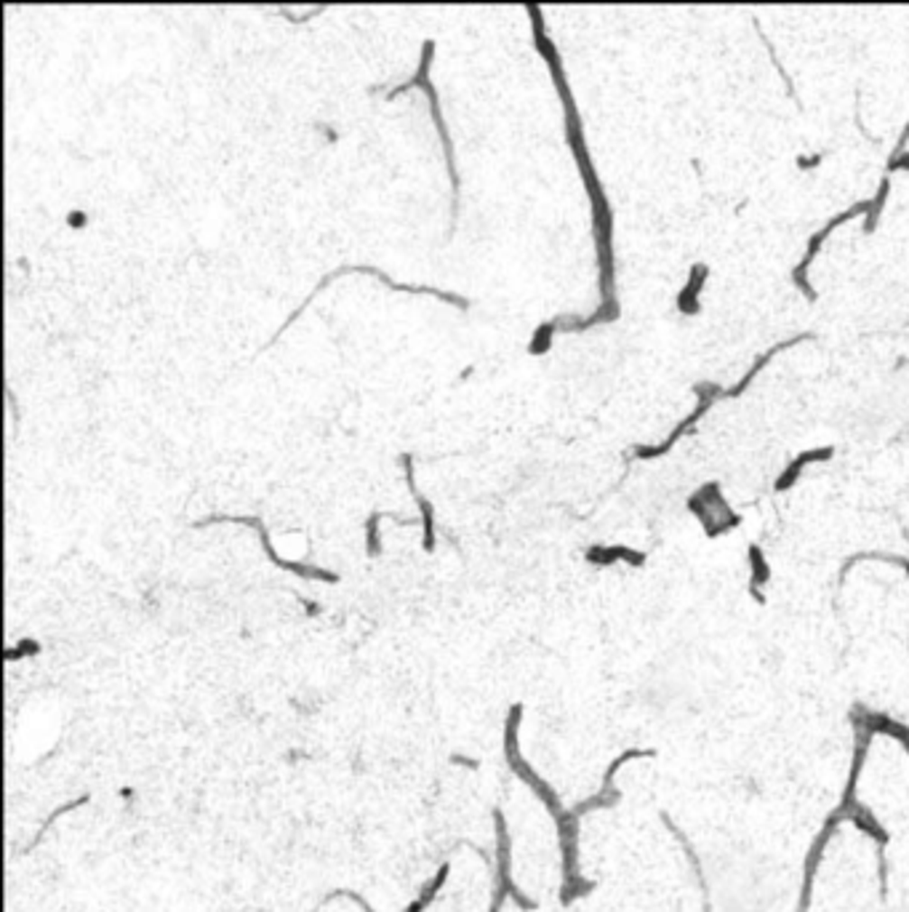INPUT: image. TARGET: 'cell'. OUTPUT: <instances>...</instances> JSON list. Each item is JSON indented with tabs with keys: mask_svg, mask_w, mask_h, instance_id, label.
<instances>
[{
	"mask_svg": "<svg viewBox=\"0 0 909 912\" xmlns=\"http://www.w3.org/2000/svg\"><path fill=\"white\" fill-rule=\"evenodd\" d=\"M528 14H531V22H533V41H536V49L539 54L544 57V61L550 64L552 70V78H555V86L563 97V107H566V136H569L570 150L576 155V163H579V172L584 176V184H587V192H589V200H592V222H595V243H598V265H600V291H603V307L589 318V321H581V329L598 323V321H614L619 307L614 302V254H611V209H608V200L600 190V181H598V173L592 169V161H589V153L584 147V134H581V123H579V113L573 107V99H570V88L566 83V75H563V67H561V57L555 51V46L547 41L544 35V24H542V11L539 5L528 3L525 5Z\"/></svg>",
	"mask_w": 909,
	"mask_h": 912,
	"instance_id": "obj_1",
	"label": "cell"
},
{
	"mask_svg": "<svg viewBox=\"0 0 909 912\" xmlns=\"http://www.w3.org/2000/svg\"><path fill=\"white\" fill-rule=\"evenodd\" d=\"M520 718H523V704L510 707V715H507V723H505V755H507V766L517 774V779H523L539 796V800L555 816L558 833H561V846H563V872H566V883H570V880H579V875H573L576 872V830H579V816H573L570 811H566L561 798H558V793L520 758V749H517V726H520Z\"/></svg>",
	"mask_w": 909,
	"mask_h": 912,
	"instance_id": "obj_2",
	"label": "cell"
},
{
	"mask_svg": "<svg viewBox=\"0 0 909 912\" xmlns=\"http://www.w3.org/2000/svg\"><path fill=\"white\" fill-rule=\"evenodd\" d=\"M432 51H435V41H424L422 43V61H419V70H416V75L411 78V80H405V83H400L398 88H393L390 94H387V102H393L398 94H403V91H408V88H413V86H419V88H424V94L430 97V110H432V117H435V128H438V134H441V142H443V153H446V163H449V176H451V184H454V206H456V200H459V173H456V163H454V144H451V136H449V131H446V123H443V113H441V102H438V91H435V86L430 83V64H432Z\"/></svg>",
	"mask_w": 909,
	"mask_h": 912,
	"instance_id": "obj_3",
	"label": "cell"
},
{
	"mask_svg": "<svg viewBox=\"0 0 909 912\" xmlns=\"http://www.w3.org/2000/svg\"><path fill=\"white\" fill-rule=\"evenodd\" d=\"M688 510L701 520L707 536H720L741 523L739 515L723 499L720 483H704L693 497H688Z\"/></svg>",
	"mask_w": 909,
	"mask_h": 912,
	"instance_id": "obj_4",
	"label": "cell"
},
{
	"mask_svg": "<svg viewBox=\"0 0 909 912\" xmlns=\"http://www.w3.org/2000/svg\"><path fill=\"white\" fill-rule=\"evenodd\" d=\"M344 273H368V275L379 278L382 284L387 285V288H393V291H403V293H427V296H438V299H443V302H451V304H456L459 310H469V302H467V299H461V296H456V293H446V291H438V288H427V285H400V284H395V281H393L390 275H385L382 270H376V267H360V265H352V267H339L337 273L326 275V278H323L320 284L315 285V293H320V288H326V285L331 284L334 278H339V275H344ZM315 293H310V299H307L304 304H299V310H296V312H293V315H291V318L285 321L283 326L278 329L275 340H278V337L283 334L285 329H288V326H291V323H293V321H296V318H299V315H301V312L307 310V304H310V302L315 299ZM275 340H273V342H275Z\"/></svg>",
	"mask_w": 909,
	"mask_h": 912,
	"instance_id": "obj_5",
	"label": "cell"
},
{
	"mask_svg": "<svg viewBox=\"0 0 909 912\" xmlns=\"http://www.w3.org/2000/svg\"><path fill=\"white\" fill-rule=\"evenodd\" d=\"M209 523H243V526H251V528H256V531H259V536H262V547H264L267 558H270V561H273L278 569L291 571V573H296V576H307V579H320V582H329V584H337V582H339V576H337L334 571L318 569V566H304V563H293V561H285V558H281V555L273 550V544H270V534H267V528H264V523H262L259 517L211 515V517H206V520L195 523V528H203V526H209Z\"/></svg>",
	"mask_w": 909,
	"mask_h": 912,
	"instance_id": "obj_6",
	"label": "cell"
},
{
	"mask_svg": "<svg viewBox=\"0 0 909 912\" xmlns=\"http://www.w3.org/2000/svg\"><path fill=\"white\" fill-rule=\"evenodd\" d=\"M693 393L699 396V403H696V408H693V414L691 416H685L682 419L681 424L670 433V438H664L662 441V446H635V456L637 459H656V456H662V454H667L678 441H681L682 435L691 430V427H696V422L710 411V405L715 403L718 398H723V390L718 387V385H712V382H701V385H696L693 387Z\"/></svg>",
	"mask_w": 909,
	"mask_h": 912,
	"instance_id": "obj_7",
	"label": "cell"
},
{
	"mask_svg": "<svg viewBox=\"0 0 909 912\" xmlns=\"http://www.w3.org/2000/svg\"><path fill=\"white\" fill-rule=\"evenodd\" d=\"M869 211V200H861V203H856V206H851L849 211H843V214H838L830 225L824 229H819V232H813L811 235V240H808V251H805V256H802V262L797 265L795 267V273H793V278H795V284H797V288L813 302L816 299V291H813V285L808 284V267H811V262L816 259V254H819V246L830 237V232L832 229L838 228V225H846V222H851L853 217H858V214H867Z\"/></svg>",
	"mask_w": 909,
	"mask_h": 912,
	"instance_id": "obj_8",
	"label": "cell"
},
{
	"mask_svg": "<svg viewBox=\"0 0 909 912\" xmlns=\"http://www.w3.org/2000/svg\"><path fill=\"white\" fill-rule=\"evenodd\" d=\"M851 723L853 731H864L869 737H891L894 741H899L909 755V726L894 721L891 715L886 712H872V710H864V707H853L851 712Z\"/></svg>",
	"mask_w": 909,
	"mask_h": 912,
	"instance_id": "obj_9",
	"label": "cell"
},
{
	"mask_svg": "<svg viewBox=\"0 0 909 912\" xmlns=\"http://www.w3.org/2000/svg\"><path fill=\"white\" fill-rule=\"evenodd\" d=\"M400 464H403V470H405V483H408V489H411V494H413V499H416V505H419V513H422V526H424V542H422V547H424V553H432V550H435V510H432V505L419 494V489H416V483H413V456L400 454Z\"/></svg>",
	"mask_w": 909,
	"mask_h": 912,
	"instance_id": "obj_10",
	"label": "cell"
},
{
	"mask_svg": "<svg viewBox=\"0 0 909 912\" xmlns=\"http://www.w3.org/2000/svg\"><path fill=\"white\" fill-rule=\"evenodd\" d=\"M835 456V449L832 446H824V449H808V451H802L800 456H795L790 464H787V470L776 478V483H774V489L776 491H790L793 486L797 483V478H800V472L808 467V464H816V461H830Z\"/></svg>",
	"mask_w": 909,
	"mask_h": 912,
	"instance_id": "obj_11",
	"label": "cell"
},
{
	"mask_svg": "<svg viewBox=\"0 0 909 912\" xmlns=\"http://www.w3.org/2000/svg\"><path fill=\"white\" fill-rule=\"evenodd\" d=\"M707 278H710V267L707 265H693L691 267L688 281H685L681 293H678V299H675V304H678V310H681L682 315H699V310H701L699 293H701V288L707 284Z\"/></svg>",
	"mask_w": 909,
	"mask_h": 912,
	"instance_id": "obj_12",
	"label": "cell"
},
{
	"mask_svg": "<svg viewBox=\"0 0 909 912\" xmlns=\"http://www.w3.org/2000/svg\"><path fill=\"white\" fill-rule=\"evenodd\" d=\"M589 563L595 566H614L617 561H625L629 566H643L645 563V553H637V550H629V547H622V544H614V547H589L587 555H584Z\"/></svg>",
	"mask_w": 909,
	"mask_h": 912,
	"instance_id": "obj_13",
	"label": "cell"
},
{
	"mask_svg": "<svg viewBox=\"0 0 909 912\" xmlns=\"http://www.w3.org/2000/svg\"><path fill=\"white\" fill-rule=\"evenodd\" d=\"M747 555H749V592H752L755 600L763 603L760 587L771 579V566H768V561H765V555H763V550L757 544H749Z\"/></svg>",
	"mask_w": 909,
	"mask_h": 912,
	"instance_id": "obj_14",
	"label": "cell"
},
{
	"mask_svg": "<svg viewBox=\"0 0 909 912\" xmlns=\"http://www.w3.org/2000/svg\"><path fill=\"white\" fill-rule=\"evenodd\" d=\"M888 192H891V179H888V176H883V179H880V187H877V195L869 200V211H867V225H864V232H875V228H877V219H880V214H883V206H886V200H888Z\"/></svg>",
	"mask_w": 909,
	"mask_h": 912,
	"instance_id": "obj_15",
	"label": "cell"
},
{
	"mask_svg": "<svg viewBox=\"0 0 909 912\" xmlns=\"http://www.w3.org/2000/svg\"><path fill=\"white\" fill-rule=\"evenodd\" d=\"M558 329H561V321H547V323H542V326L536 329V334H533L531 344H528V352H531V355H544V352L550 349L552 337H555Z\"/></svg>",
	"mask_w": 909,
	"mask_h": 912,
	"instance_id": "obj_16",
	"label": "cell"
},
{
	"mask_svg": "<svg viewBox=\"0 0 909 912\" xmlns=\"http://www.w3.org/2000/svg\"><path fill=\"white\" fill-rule=\"evenodd\" d=\"M382 515L385 513H371L368 523H366V547H368V555H371V558H376V555L382 553V544H379V528H376V523L382 520Z\"/></svg>",
	"mask_w": 909,
	"mask_h": 912,
	"instance_id": "obj_17",
	"label": "cell"
},
{
	"mask_svg": "<svg viewBox=\"0 0 909 912\" xmlns=\"http://www.w3.org/2000/svg\"><path fill=\"white\" fill-rule=\"evenodd\" d=\"M888 172H909V153H891Z\"/></svg>",
	"mask_w": 909,
	"mask_h": 912,
	"instance_id": "obj_18",
	"label": "cell"
},
{
	"mask_svg": "<svg viewBox=\"0 0 909 912\" xmlns=\"http://www.w3.org/2000/svg\"><path fill=\"white\" fill-rule=\"evenodd\" d=\"M16 648H19V651H5V659H8V662H11V659H16V656L38 654V643H35V640H24V643H19Z\"/></svg>",
	"mask_w": 909,
	"mask_h": 912,
	"instance_id": "obj_19",
	"label": "cell"
},
{
	"mask_svg": "<svg viewBox=\"0 0 909 912\" xmlns=\"http://www.w3.org/2000/svg\"><path fill=\"white\" fill-rule=\"evenodd\" d=\"M821 158H824V155H819V153L811 155V158H797V166H800V169H813V166L821 163Z\"/></svg>",
	"mask_w": 909,
	"mask_h": 912,
	"instance_id": "obj_20",
	"label": "cell"
},
{
	"mask_svg": "<svg viewBox=\"0 0 909 912\" xmlns=\"http://www.w3.org/2000/svg\"><path fill=\"white\" fill-rule=\"evenodd\" d=\"M70 222H72V225H80V222H86V219H83L80 214H72V217H70Z\"/></svg>",
	"mask_w": 909,
	"mask_h": 912,
	"instance_id": "obj_21",
	"label": "cell"
}]
</instances>
